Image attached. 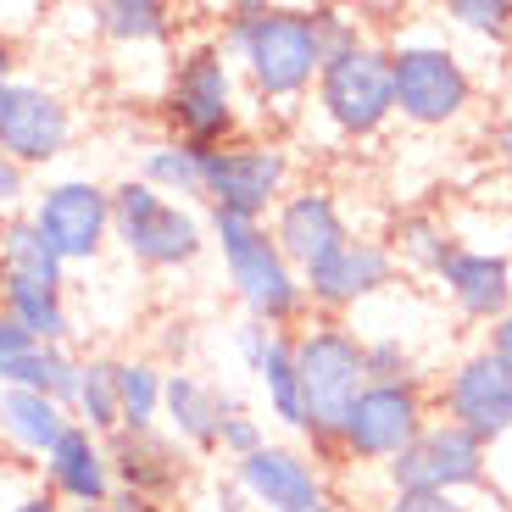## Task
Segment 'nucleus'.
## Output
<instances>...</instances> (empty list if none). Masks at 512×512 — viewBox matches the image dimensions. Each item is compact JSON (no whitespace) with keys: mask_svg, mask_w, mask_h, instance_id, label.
I'll return each instance as SVG.
<instances>
[{"mask_svg":"<svg viewBox=\"0 0 512 512\" xmlns=\"http://www.w3.org/2000/svg\"><path fill=\"white\" fill-rule=\"evenodd\" d=\"M223 51L262 101H301L318 84L329 45L318 28V6L307 12V6L245 0L223 12Z\"/></svg>","mask_w":512,"mask_h":512,"instance_id":"1","label":"nucleus"},{"mask_svg":"<svg viewBox=\"0 0 512 512\" xmlns=\"http://www.w3.org/2000/svg\"><path fill=\"white\" fill-rule=\"evenodd\" d=\"M112 240L123 245L140 268H190L206 251V223L184 201H167L151 184L123 179L112 184Z\"/></svg>","mask_w":512,"mask_h":512,"instance_id":"6","label":"nucleus"},{"mask_svg":"<svg viewBox=\"0 0 512 512\" xmlns=\"http://www.w3.org/2000/svg\"><path fill=\"white\" fill-rule=\"evenodd\" d=\"M0 284H34V290H67V262L45 245L28 212L0 218Z\"/></svg>","mask_w":512,"mask_h":512,"instance_id":"22","label":"nucleus"},{"mask_svg":"<svg viewBox=\"0 0 512 512\" xmlns=\"http://www.w3.org/2000/svg\"><path fill=\"white\" fill-rule=\"evenodd\" d=\"M78 373H84V362H78L67 346H34V351H23L17 362H6V368H0V384H17V390H39V396L62 401V407L73 412Z\"/></svg>","mask_w":512,"mask_h":512,"instance_id":"25","label":"nucleus"},{"mask_svg":"<svg viewBox=\"0 0 512 512\" xmlns=\"http://www.w3.org/2000/svg\"><path fill=\"white\" fill-rule=\"evenodd\" d=\"M240 401L229 390H218L212 379L190 368H167V384H162V418H167V435L179 446H195V451H218V429L223 418H234Z\"/></svg>","mask_w":512,"mask_h":512,"instance_id":"19","label":"nucleus"},{"mask_svg":"<svg viewBox=\"0 0 512 512\" xmlns=\"http://www.w3.org/2000/svg\"><path fill=\"white\" fill-rule=\"evenodd\" d=\"M234 485L245 490V501H256L262 512H323V474L318 462L301 457L295 446H262L245 462H234Z\"/></svg>","mask_w":512,"mask_h":512,"instance_id":"17","label":"nucleus"},{"mask_svg":"<svg viewBox=\"0 0 512 512\" xmlns=\"http://www.w3.org/2000/svg\"><path fill=\"white\" fill-rule=\"evenodd\" d=\"M17 84V45H12V34H0V95Z\"/></svg>","mask_w":512,"mask_h":512,"instance_id":"39","label":"nucleus"},{"mask_svg":"<svg viewBox=\"0 0 512 512\" xmlns=\"http://www.w3.org/2000/svg\"><path fill=\"white\" fill-rule=\"evenodd\" d=\"M6 512H67V507L51 496V490H28V496H23V501H12Z\"/></svg>","mask_w":512,"mask_h":512,"instance_id":"37","label":"nucleus"},{"mask_svg":"<svg viewBox=\"0 0 512 512\" xmlns=\"http://www.w3.org/2000/svg\"><path fill=\"white\" fill-rule=\"evenodd\" d=\"M440 284L457 301L462 318L474 323H501L512 312V262L501 251H468L457 245L451 262L440 268Z\"/></svg>","mask_w":512,"mask_h":512,"instance_id":"20","label":"nucleus"},{"mask_svg":"<svg viewBox=\"0 0 512 512\" xmlns=\"http://www.w3.org/2000/svg\"><path fill=\"white\" fill-rule=\"evenodd\" d=\"M206 240L223 251V273H229L234 295L251 323L268 329H290L307 312V284L301 273L284 262V251L273 245L268 223L229 218V212H206Z\"/></svg>","mask_w":512,"mask_h":512,"instance_id":"2","label":"nucleus"},{"mask_svg":"<svg viewBox=\"0 0 512 512\" xmlns=\"http://www.w3.org/2000/svg\"><path fill=\"white\" fill-rule=\"evenodd\" d=\"M384 512H468L462 496H440V490H396L384 501Z\"/></svg>","mask_w":512,"mask_h":512,"instance_id":"34","label":"nucleus"},{"mask_svg":"<svg viewBox=\"0 0 512 512\" xmlns=\"http://www.w3.org/2000/svg\"><path fill=\"white\" fill-rule=\"evenodd\" d=\"M390 279H396V256H390V245L357 240V234H351L340 251H329L323 262H312V268L301 273V284H307V307H318L323 318L351 312L357 301L379 295Z\"/></svg>","mask_w":512,"mask_h":512,"instance_id":"14","label":"nucleus"},{"mask_svg":"<svg viewBox=\"0 0 512 512\" xmlns=\"http://www.w3.org/2000/svg\"><path fill=\"white\" fill-rule=\"evenodd\" d=\"M485 351H496V357L512 368V312H507L501 323H490V346H485Z\"/></svg>","mask_w":512,"mask_h":512,"instance_id":"38","label":"nucleus"},{"mask_svg":"<svg viewBox=\"0 0 512 512\" xmlns=\"http://www.w3.org/2000/svg\"><path fill=\"white\" fill-rule=\"evenodd\" d=\"M485 462H490L485 440H474L468 429H457L451 418H440V423H429L401 457L384 462V479H390V496H396V490H440V496H462V490L485 485Z\"/></svg>","mask_w":512,"mask_h":512,"instance_id":"11","label":"nucleus"},{"mask_svg":"<svg viewBox=\"0 0 512 512\" xmlns=\"http://www.w3.org/2000/svg\"><path fill=\"white\" fill-rule=\"evenodd\" d=\"M240 501H245V490H240V485H229V490H218V512H245V507H240Z\"/></svg>","mask_w":512,"mask_h":512,"instance_id":"43","label":"nucleus"},{"mask_svg":"<svg viewBox=\"0 0 512 512\" xmlns=\"http://www.w3.org/2000/svg\"><path fill=\"white\" fill-rule=\"evenodd\" d=\"M73 423V412L62 401L39 396V390H17V384H0V440L28 462H45V451L62 440V429Z\"/></svg>","mask_w":512,"mask_h":512,"instance_id":"21","label":"nucleus"},{"mask_svg":"<svg viewBox=\"0 0 512 512\" xmlns=\"http://www.w3.org/2000/svg\"><path fill=\"white\" fill-rule=\"evenodd\" d=\"M106 457H112L117 490H128V496H140V501H156V507H167V501L179 496L184 474H190L184 446L173 435H162V429H151V435H112L106 440Z\"/></svg>","mask_w":512,"mask_h":512,"instance_id":"18","label":"nucleus"},{"mask_svg":"<svg viewBox=\"0 0 512 512\" xmlns=\"http://www.w3.org/2000/svg\"><path fill=\"white\" fill-rule=\"evenodd\" d=\"M323 512H340V507H323Z\"/></svg>","mask_w":512,"mask_h":512,"instance_id":"45","label":"nucleus"},{"mask_svg":"<svg viewBox=\"0 0 512 512\" xmlns=\"http://www.w3.org/2000/svg\"><path fill=\"white\" fill-rule=\"evenodd\" d=\"M162 384L167 368L151 357H117V435H151L162 423Z\"/></svg>","mask_w":512,"mask_h":512,"instance_id":"24","label":"nucleus"},{"mask_svg":"<svg viewBox=\"0 0 512 512\" xmlns=\"http://www.w3.org/2000/svg\"><path fill=\"white\" fill-rule=\"evenodd\" d=\"M90 17L112 45H167L173 39V6L162 0H101Z\"/></svg>","mask_w":512,"mask_h":512,"instance_id":"27","label":"nucleus"},{"mask_svg":"<svg viewBox=\"0 0 512 512\" xmlns=\"http://www.w3.org/2000/svg\"><path fill=\"white\" fill-rule=\"evenodd\" d=\"M162 117L173 128V140L195 145V151H218L229 145L234 123H240V78L223 51V39H195L173 56L162 90Z\"/></svg>","mask_w":512,"mask_h":512,"instance_id":"4","label":"nucleus"},{"mask_svg":"<svg viewBox=\"0 0 512 512\" xmlns=\"http://www.w3.org/2000/svg\"><path fill=\"white\" fill-rule=\"evenodd\" d=\"M28 223L45 234V245L62 256L67 268L95 262L106 251V240H112V190L95 179H56L34 195Z\"/></svg>","mask_w":512,"mask_h":512,"instance_id":"10","label":"nucleus"},{"mask_svg":"<svg viewBox=\"0 0 512 512\" xmlns=\"http://www.w3.org/2000/svg\"><path fill=\"white\" fill-rule=\"evenodd\" d=\"M28 201V167H17L0 151V218H17V206Z\"/></svg>","mask_w":512,"mask_h":512,"instance_id":"35","label":"nucleus"},{"mask_svg":"<svg viewBox=\"0 0 512 512\" xmlns=\"http://www.w3.org/2000/svg\"><path fill=\"white\" fill-rule=\"evenodd\" d=\"M429 429V407H423V384H362V396L351 401L334 451H346L351 462H390Z\"/></svg>","mask_w":512,"mask_h":512,"instance_id":"9","label":"nucleus"},{"mask_svg":"<svg viewBox=\"0 0 512 512\" xmlns=\"http://www.w3.org/2000/svg\"><path fill=\"white\" fill-rule=\"evenodd\" d=\"M39 479H45L39 490H51L67 512L112 507V496H117L106 440L90 435L84 423H67V429H62V440H56V446L45 451V462H39Z\"/></svg>","mask_w":512,"mask_h":512,"instance_id":"15","label":"nucleus"},{"mask_svg":"<svg viewBox=\"0 0 512 512\" xmlns=\"http://www.w3.org/2000/svg\"><path fill=\"white\" fill-rule=\"evenodd\" d=\"M446 418L457 429H468L474 440L496 446V440L512 435V368L496 357V351H474L462 357L457 368L446 373Z\"/></svg>","mask_w":512,"mask_h":512,"instance_id":"13","label":"nucleus"},{"mask_svg":"<svg viewBox=\"0 0 512 512\" xmlns=\"http://www.w3.org/2000/svg\"><path fill=\"white\" fill-rule=\"evenodd\" d=\"M295 379H301V435H312V446L334 451L351 401L368 384L362 340L340 318H312L295 334Z\"/></svg>","mask_w":512,"mask_h":512,"instance_id":"3","label":"nucleus"},{"mask_svg":"<svg viewBox=\"0 0 512 512\" xmlns=\"http://www.w3.org/2000/svg\"><path fill=\"white\" fill-rule=\"evenodd\" d=\"M318 112L334 123L346 140H373L396 117V78H390V45L362 34L357 45L323 56L318 73Z\"/></svg>","mask_w":512,"mask_h":512,"instance_id":"5","label":"nucleus"},{"mask_svg":"<svg viewBox=\"0 0 512 512\" xmlns=\"http://www.w3.org/2000/svg\"><path fill=\"white\" fill-rule=\"evenodd\" d=\"M112 512H167V507H156V501H140V496H128V490H117V496H112Z\"/></svg>","mask_w":512,"mask_h":512,"instance_id":"41","label":"nucleus"},{"mask_svg":"<svg viewBox=\"0 0 512 512\" xmlns=\"http://www.w3.org/2000/svg\"><path fill=\"white\" fill-rule=\"evenodd\" d=\"M78 123L73 106L39 84V78H17L12 90L0 95V151L12 156L17 167H45L56 156H67Z\"/></svg>","mask_w":512,"mask_h":512,"instance_id":"12","label":"nucleus"},{"mask_svg":"<svg viewBox=\"0 0 512 512\" xmlns=\"http://www.w3.org/2000/svg\"><path fill=\"white\" fill-rule=\"evenodd\" d=\"M73 423H84L101 440H112L123 429V418H117V357H84L78 396H73Z\"/></svg>","mask_w":512,"mask_h":512,"instance_id":"30","label":"nucleus"},{"mask_svg":"<svg viewBox=\"0 0 512 512\" xmlns=\"http://www.w3.org/2000/svg\"><path fill=\"white\" fill-rule=\"evenodd\" d=\"M201 162H206V151H195V145L167 134V140H156L140 156V184H151L167 201H195L201 195Z\"/></svg>","mask_w":512,"mask_h":512,"instance_id":"29","label":"nucleus"},{"mask_svg":"<svg viewBox=\"0 0 512 512\" xmlns=\"http://www.w3.org/2000/svg\"><path fill=\"white\" fill-rule=\"evenodd\" d=\"M446 17L457 28H474V34L490 39L512 34V0H446Z\"/></svg>","mask_w":512,"mask_h":512,"instance_id":"32","label":"nucleus"},{"mask_svg":"<svg viewBox=\"0 0 512 512\" xmlns=\"http://www.w3.org/2000/svg\"><path fill=\"white\" fill-rule=\"evenodd\" d=\"M496 162H501V167H507V173H512V117H507V123L496 128Z\"/></svg>","mask_w":512,"mask_h":512,"instance_id":"42","label":"nucleus"},{"mask_svg":"<svg viewBox=\"0 0 512 512\" xmlns=\"http://www.w3.org/2000/svg\"><path fill=\"white\" fill-rule=\"evenodd\" d=\"M0 307L34 346H67L73 340V312L67 290H34V284H0Z\"/></svg>","mask_w":512,"mask_h":512,"instance_id":"23","label":"nucleus"},{"mask_svg":"<svg viewBox=\"0 0 512 512\" xmlns=\"http://www.w3.org/2000/svg\"><path fill=\"white\" fill-rule=\"evenodd\" d=\"M190 346H195L190 323H173V334H167V357H179V368H184V357H190Z\"/></svg>","mask_w":512,"mask_h":512,"instance_id":"40","label":"nucleus"},{"mask_svg":"<svg viewBox=\"0 0 512 512\" xmlns=\"http://www.w3.org/2000/svg\"><path fill=\"white\" fill-rule=\"evenodd\" d=\"M451 251H457V240L446 234V223H440L435 212H407V218H396V229H390V256L412 273L440 279V268L451 262Z\"/></svg>","mask_w":512,"mask_h":512,"instance_id":"28","label":"nucleus"},{"mask_svg":"<svg viewBox=\"0 0 512 512\" xmlns=\"http://www.w3.org/2000/svg\"><path fill=\"white\" fill-rule=\"evenodd\" d=\"M23 351H34V340H28V334L6 318V307H0V368H6V362H17Z\"/></svg>","mask_w":512,"mask_h":512,"instance_id":"36","label":"nucleus"},{"mask_svg":"<svg viewBox=\"0 0 512 512\" xmlns=\"http://www.w3.org/2000/svg\"><path fill=\"white\" fill-rule=\"evenodd\" d=\"M390 78H396V112L418 128L457 123L474 101V78H468L462 56L451 45H435V39L390 51Z\"/></svg>","mask_w":512,"mask_h":512,"instance_id":"8","label":"nucleus"},{"mask_svg":"<svg viewBox=\"0 0 512 512\" xmlns=\"http://www.w3.org/2000/svg\"><path fill=\"white\" fill-rule=\"evenodd\" d=\"M268 234H273V245L284 251V262H290L295 273H307L312 262H323L329 251H340V245L351 240L346 212H340V201H334L323 184H307V190L284 195V201L273 206V218H268Z\"/></svg>","mask_w":512,"mask_h":512,"instance_id":"16","label":"nucleus"},{"mask_svg":"<svg viewBox=\"0 0 512 512\" xmlns=\"http://www.w3.org/2000/svg\"><path fill=\"white\" fill-rule=\"evenodd\" d=\"M245 373H256L262 396H268V412L290 429H301V379H295V334L290 329H273L262 357L251 362Z\"/></svg>","mask_w":512,"mask_h":512,"instance_id":"26","label":"nucleus"},{"mask_svg":"<svg viewBox=\"0 0 512 512\" xmlns=\"http://www.w3.org/2000/svg\"><path fill=\"white\" fill-rule=\"evenodd\" d=\"M268 446V429L256 418H245V412H234V418H223V429H218V451L229 462H245L251 451H262Z\"/></svg>","mask_w":512,"mask_h":512,"instance_id":"33","label":"nucleus"},{"mask_svg":"<svg viewBox=\"0 0 512 512\" xmlns=\"http://www.w3.org/2000/svg\"><path fill=\"white\" fill-rule=\"evenodd\" d=\"M90 512H112V507H90Z\"/></svg>","mask_w":512,"mask_h":512,"instance_id":"44","label":"nucleus"},{"mask_svg":"<svg viewBox=\"0 0 512 512\" xmlns=\"http://www.w3.org/2000/svg\"><path fill=\"white\" fill-rule=\"evenodd\" d=\"M362 368H368V384H418V362L396 334L362 340Z\"/></svg>","mask_w":512,"mask_h":512,"instance_id":"31","label":"nucleus"},{"mask_svg":"<svg viewBox=\"0 0 512 512\" xmlns=\"http://www.w3.org/2000/svg\"><path fill=\"white\" fill-rule=\"evenodd\" d=\"M290 195V151L273 140H229L206 151L201 162V201L206 212L268 223L273 206Z\"/></svg>","mask_w":512,"mask_h":512,"instance_id":"7","label":"nucleus"}]
</instances>
